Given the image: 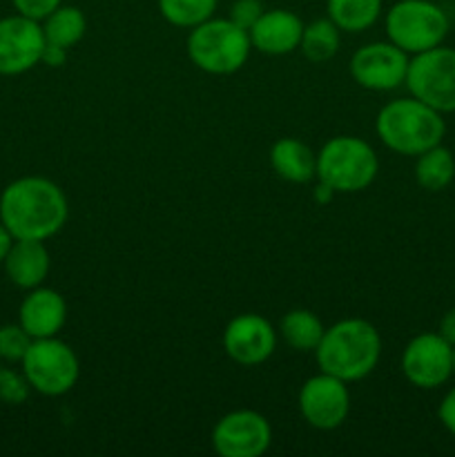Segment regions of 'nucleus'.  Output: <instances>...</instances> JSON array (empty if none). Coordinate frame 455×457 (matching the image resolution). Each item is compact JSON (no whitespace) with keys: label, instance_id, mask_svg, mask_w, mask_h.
Here are the masks:
<instances>
[{"label":"nucleus","instance_id":"1","mask_svg":"<svg viewBox=\"0 0 455 457\" xmlns=\"http://www.w3.org/2000/svg\"><path fill=\"white\" fill-rule=\"evenodd\" d=\"M70 217L65 192L45 177H21L0 195V221L13 239L47 241Z\"/></svg>","mask_w":455,"mask_h":457},{"label":"nucleus","instance_id":"2","mask_svg":"<svg viewBox=\"0 0 455 457\" xmlns=\"http://www.w3.org/2000/svg\"><path fill=\"white\" fill-rule=\"evenodd\" d=\"M317 366L346 384L368 378L382 357V337L370 321L348 317L324 330L315 348Z\"/></svg>","mask_w":455,"mask_h":457},{"label":"nucleus","instance_id":"3","mask_svg":"<svg viewBox=\"0 0 455 457\" xmlns=\"http://www.w3.org/2000/svg\"><path fill=\"white\" fill-rule=\"evenodd\" d=\"M375 132L391 152L401 156H419L440 145L446 134L444 114L415 96L388 101L375 119Z\"/></svg>","mask_w":455,"mask_h":457},{"label":"nucleus","instance_id":"4","mask_svg":"<svg viewBox=\"0 0 455 457\" xmlns=\"http://www.w3.org/2000/svg\"><path fill=\"white\" fill-rule=\"evenodd\" d=\"M187 56L192 65L212 76H230L248 62L252 43L250 34L230 18H208L192 27L187 36Z\"/></svg>","mask_w":455,"mask_h":457},{"label":"nucleus","instance_id":"5","mask_svg":"<svg viewBox=\"0 0 455 457\" xmlns=\"http://www.w3.org/2000/svg\"><path fill=\"white\" fill-rule=\"evenodd\" d=\"M379 159L373 145L360 137H333L317 152V177L337 195L361 192L375 181Z\"/></svg>","mask_w":455,"mask_h":457},{"label":"nucleus","instance_id":"6","mask_svg":"<svg viewBox=\"0 0 455 457\" xmlns=\"http://www.w3.org/2000/svg\"><path fill=\"white\" fill-rule=\"evenodd\" d=\"M386 36L409 56L444 45L451 21L433 0H397L386 12Z\"/></svg>","mask_w":455,"mask_h":457},{"label":"nucleus","instance_id":"7","mask_svg":"<svg viewBox=\"0 0 455 457\" xmlns=\"http://www.w3.org/2000/svg\"><path fill=\"white\" fill-rule=\"evenodd\" d=\"M22 375L31 391L45 397H58L76 386L80 375L79 357L74 348L58 337L34 339L21 361Z\"/></svg>","mask_w":455,"mask_h":457},{"label":"nucleus","instance_id":"8","mask_svg":"<svg viewBox=\"0 0 455 457\" xmlns=\"http://www.w3.org/2000/svg\"><path fill=\"white\" fill-rule=\"evenodd\" d=\"M404 85L410 96L431 105L440 114L455 112V49L437 45L410 56Z\"/></svg>","mask_w":455,"mask_h":457},{"label":"nucleus","instance_id":"9","mask_svg":"<svg viewBox=\"0 0 455 457\" xmlns=\"http://www.w3.org/2000/svg\"><path fill=\"white\" fill-rule=\"evenodd\" d=\"M299 413L317 431H335L351 413V391L343 379L319 370L299 388Z\"/></svg>","mask_w":455,"mask_h":457},{"label":"nucleus","instance_id":"10","mask_svg":"<svg viewBox=\"0 0 455 457\" xmlns=\"http://www.w3.org/2000/svg\"><path fill=\"white\" fill-rule=\"evenodd\" d=\"M401 373L413 386L433 391L453 378V344L440 333H419L401 353Z\"/></svg>","mask_w":455,"mask_h":457},{"label":"nucleus","instance_id":"11","mask_svg":"<svg viewBox=\"0 0 455 457\" xmlns=\"http://www.w3.org/2000/svg\"><path fill=\"white\" fill-rule=\"evenodd\" d=\"M270 445L272 427L257 411H230L212 428V446L221 457H259Z\"/></svg>","mask_w":455,"mask_h":457},{"label":"nucleus","instance_id":"12","mask_svg":"<svg viewBox=\"0 0 455 457\" xmlns=\"http://www.w3.org/2000/svg\"><path fill=\"white\" fill-rule=\"evenodd\" d=\"M410 56L391 40L368 43L351 58V76L360 87L370 92H393L406 83Z\"/></svg>","mask_w":455,"mask_h":457},{"label":"nucleus","instance_id":"13","mask_svg":"<svg viewBox=\"0 0 455 457\" xmlns=\"http://www.w3.org/2000/svg\"><path fill=\"white\" fill-rule=\"evenodd\" d=\"M43 25L13 13L0 18V76H18L34 70L45 49Z\"/></svg>","mask_w":455,"mask_h":457},{"label":"nucleus","instance_id":"14","mask_svg":"<svg viewBox=\"0 0 455 457\" xmlns=\"http://www.w3.org/2000/svg\"><path fill=\"white\" fill-rule=\"evenodd\" d=\"M221 342L223 351L235 364L259 366L275 353L277 330L257 312H244L228 321Z\"/></svg>","mask_w":455,"mask_h":457},{"label":"nucleus","instance_id":"15","mask_svg":"<svg viewBox=\"0 0 455 457\" xmlns=\"http://www.w3.org/2000/svg\"><path fill=\"white\" fill-rule=\"evenodd\" d=\"M250 43L257 52L268 56H285L299 49L303 34V21L290 9H266L250 27Z\"/></svg>","mask_w":455,"mask_h":457},{"label":"nucleus","instance_id":"16","mask_svg":"<svg viewBox=\"0 0 455 457\" xmlns=\"http://www.w3.org/2000/svg\"><path fill=\"white\" fill-rule=\"evenodd\" d=\"M67 321V302L54 288H31L18 308V324L31 339L56 337Z\"/></svg>","mask_w":455,"mask_h":457},{"label":"nucleus","instance_id":"17","mask_svg":"<svg viewBox=\"0 0 455 457\" xmlns=\"http://www.w3.org/2000/svg\"><path fill=\"white\" fill-rule=\"evenodd\" d=\"M3 266L13 286L22 290H31L43 286V281L47 279L52 257H49L45 241L13 239Z\"/></svg>","mask_w":455,"mask_h":457},{"label":"nucleus","instance_id":"18","mask_svg":"<svg viewBox=\"0 0 455 457\" xmlns=\"http://www.w3.org/2000/svg\"><path fill=\"white\" fill-rule=\"evenodd\" d=\"M270 165L277 177L288 183H308L317 177V154L310 145L293 137L272 143Z\"/></svg>","mask_w":455,"mask_h":457},{"label":"nucleus","instance_id":"19","mask_svg":"<svg viewBox=\"0 0 455 457\" xmlns=\"http://www.w3.org/2000/svg\"><path fill=\"white\" fill-rule=\"evenodd\" d=\"M384 0H326V16L342 31L360 34L379 21Z\"/></svg>","mask_w":455,"mask_h":457},{"label":"nucleus","instance_id":"20","mask_svg":"<svg viewBox=\"0 0 455 457\" xmlns=\"http://www.w3.org/2000/svg\"><path fill=\"white\" fill-rule=\"evenodd\" d=\"M324 324L319 317L306 308H294L281 317L279 333L281 339L288 344L293 351L299 353H315L317 344L324 337Z\"/></svg>","mask_w":455,"mask_h":457},{"label":"nucleus","instance_id":"21","mask_svg":"<svg viewBox=\"0 0 455 457\" xmlns=\"http://www.w3.org/2000/svg\"><path fill=\"white\" fill-rule=\"evenodd\" d=\"M455 179V156L449 147L440 145L422 152L415 163V181L426 192H442Z\"/></svg>","mask_w":455,"mask_h":457},{"label":"nucleus","instance_id":"22","mask_svg":"<svg viewBox=\"0 0 455 457\" xmlns=\"http://www.w3.org/2000/svg\"><path fill=\"white\" fill-rule=\"evenodd\" d=\"M40 25H43V34L47 43L70 49L76 43H80V38L87 31V18L74 4H61Z\"/></svg>","mask_w":455,"mask_h":457},{"label":"nucleus","instance_id":"23","mask_svg":"<svg viewBox=\"0 0 455 457\" xmlns=\"http://www.w3.org/2000/svg\"><path fill=\"white\" fill-rule=\"evenodd\" d=\"M339 34L342 29L328 16L317 18V21L303 25L299 49L310 62H326L339 52V43H342Z\"/></svg>","mask_w":455,"mask_h":457},{"label":"nucleus","instance_id":"24","mask_svg":"<svg viewBox=\"0 0 455 457\" xmlns=\"http://www.w3.org/2000/svg\"><path fill=\"white\" fill-rule=\"evenodd\" d=\"M219 0H156L159 12L170 25L192 29L214 16Z\"/></svg>","mask_w":455,"mask_h":457},{"label":"nucleus","instance_id":"25","mask_svg":"<svg viewBox=\"0 0 455 457\" xmlns=\"http://www.w3.org/2000/svg\"><path fill=\"white\" fill-rule=\"evenodd\" d=\"M31 342L25 328L21 324H4L0 326V360L9 361V364H16L22 361L25 353L29 351Z\"/></svg>","mask_w":455,"mask_h":457},{"label":"nucleus","instance_id":"26","mask_svg":"<svg viewBox=\"0 0 455 457\" xmlns=\"http://www.w3.org/2000/svg\"><path fill=\"white\" fill-rule=\"evenodd\" d=\"M29 382L22 373L9 369V366L0 364V402L9 406L25 404L29 397Z\"/></svg>","mask_w":455,"mask_h":457},{"label":"nucleus","instance_id":"27","mask_svg":"<svg viewBox=\"0 0 455 457\" xmlns=\"http://www.w3.org/2000/svg\"><path fill=\"white\" fill-rule=\"evenodd\" d=\"M263 12H266V9H263L261 0H235L230 7V16L228 18H230L235 25H239L241 29L250 31V27L261 18Z\"/></svg>","mask_w":455,"mask_h":457},{"label":"nucleus","instance_id":"28","mask_svg":"<svg viewBox=\"0 0 455 457\" xmlns=\"http://www.w3.org/2000/svg\"><path fill=\"white\" fill-rule=\"evenodd\" d=\"M12 3L16 13L31 18V21L43 22L54 9L61 7L62 0H12Z\"/></svg>","mask_w":455,"mask_h":457},{"label":"nucleus","instance_id":"29","mask_svg":"<svg viewBox=\"0 0 455 457\" xmlns=\"http://www.w3.org/2000/svg\"><path fill=\"white\" fill-rule=\"evenodd\" d=\"M437 418H440L442 427L455 436V386L442 397L440 409H437Z\"/></svg>","mask_w":455,"mask_h":457},{"label":"nucleus","instance_id":"30","mask_svg":"<svg viewBox=\"0 0 455 457\" xmlns=\"http://www.w3.org/2000/svg\"><path fill=\"white\" fill-rule=\"evenodd\" d=\"M67 61V47H61V45L45 43L43 56H40V62L47 67H62Z\"/></svg>","mask_w":455,"mask_h":457},{"label":"nucleus","instance_id":"31","mask_svg":"<svg viewBox=\"0 0 455 457\" xmlns=\"http://www.w3.org/2000/svg\"><path fill=\"white\" fill-rule=\"evenodd\" d=\"M437 333H440L446 342L455 346V308H451V311H446L444 315H442Z\"/></svg>","mask_w":455,"mask_h":457},{"label":"nucleus","instance_id":"32","mask_svg":"<svg viewBox=\"0 0 455 457\" xmlns=\"http://www.w3.org/2000/svg\"><path fill=\"white\" fill-rule=\"evenodd\" d=\"M335 195H337V192H335L333 187L326 186L324 181H319V179H317V186H315V190H312V199H315L317 204L328 205L330 201L335 199Z\"/></svg>","mask_w":455,"mask_h":457},{"label":"nucleus","instance_id":"33","mask_svg":"<svg viewBox=\"0 0 455 457\" xmlns=\"http://www.w3.org/2000/svg\"><path fill=\"white\" fill-rule=\"evenodd\" d=\"M12 244H13L12 232H9L7 228L3 226V221H0V263H3L4 257H7V253H9V248H12Z\"/></svg>","mask_w":455,"mask_h":457},{"label":"nucleus","instance_id":"34","mask_svg":"<svg viewBox=\"0 0 455 457\" xmlns=\"http://www.w3.org/2000/svg\"><path fill=\"white\" fill-rule=\"evenodd\" d=\"M453 375H455V346H453Z\"/></svg>","mask_w":455,"mask_h":457}]
</instances>
